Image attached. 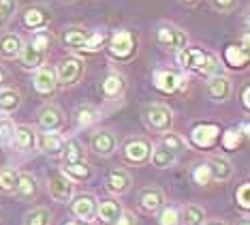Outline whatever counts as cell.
I'll return each mask as SVG.
<instances>
[{"mask_svg": "<svg viewBox=\"0 0 250 225\" xmlns=\"http://www.w3.org/2000/svg\"><path fill=\"white\" fill-rule=\"evenodd\" d=\"M144 125L154 133H167L171 131L173 125V114L167 105H161V103H152L144 109Z\"/></svg>", "mask_w": 250, "mask_h": 225, "instance_id": "1", "label": "cell"}, {"mask_svg": "<svg viewBox=\"0 0 250 225\" xmlns=\"http://www.w3.org/2000/svg\"><path fill=\"white\" fill-rule=\"evenodd\" d=\"M107 50H109V54L113 58L128 60V58H133L135 51H137V41H135L130 30H118L111 34L109 43H107Z\"/></svg>", "mask_w": 250, "mask_h": 225, "instance_id": "2", "label": "cell"}, {"mask_svg": "<svg viewBox=\"0 0 250 225\" xmlns=\"http://www.w3.org/2000/svg\"><path fill=\"white\" fill-rule=\"evenodd\" d=\"M83 71H86V65H83L82 58L77 56H69V58L60 60L58 67H56V82L62 86H73L77 84L79 79L83 77Z\"/></svg>", "mask_w": 250, "mask_h": 225, "instance_id": "3", "label": "cell"}, {"mask_svg": "<svg viewBox=\"0 0 250 225\" xmlns=\"http://www.w3.org/2000/svg\"><path fill=\"white\" fill-rule=\"evenodd\" d=\"M156 43L165 50L180 51V50L186 48V43H188V34L173 24H161L156 28Z\"/></svg>", "mask_w": 250, "mask_h": 225, "instance_id": "4", "label": "cell"}, {"mask_svg": "<svg viewBox=\"0 0 250 225\" xmlns=\"http://www.w3.org/2000/svg\"><path fill=\"white\" fill-rule=\"evenodd\" d=\"M116 146H118V137L109 129H101L90 137V150L94 154H99V157H111L116 152Z\"/></svg>", "mask_w": 250, "mask_h": 225, "instance_id": "5", "label": "cell"}, {"mask_svg": "<svg viewBox=\"0 0 250 225\" xmlns=\"http://www.w3.org/2000/svg\"><path fill=\"white\" fill-rule=\"evenodd\" d=\"M47 182H49V193L56 201L60 204H66L71 201L73 198V180L69 176L60 174V172H54L52 176H47Z\"/></svg>", "mask_w": 250, "mask_h": 225, "instance_id": "6", "label": "cell"}, {"mask_svg": "<svg viewBox=\"0 0 250 225\" xmlns=\"http://www.w3.org/2000/svg\"><path fill=\"white\" fill-rule=\"evenodd\" d=\"M124 159L128 161V163H146L147 159H150V142L144 140V137H130L124 144Z\"/></svg>", "mask_w": 250, "mask_h": 225, "instance_id": "7", "label": "cell"}, {"mask_svg": "<svg viewBox=\"0 0 250 225\" xmlns=\"http://www.w3.org/2000/svg\"><path fill=\"white\" fill-rule=\"evenodd\" d=\"M154 86L161 92H178L182 88H186V77L180 75L178 71H169V69H163V71H156L154 73Z\"/></svg>", "mask_w": 250, "mask_h": 225, "instance_id": "8", "label": "cell"}, {"mask_svg": "<svg viewBox=\"0 0 250 225\" xmlns=\"http://www.w3.org/2000/svg\"><path fill=\"white\" fill-rule=\"evenodd\" d=\"M231 90H233L231 79L227 77L225 73L214 75V77H208L206 92H208V97H209L212 101H216V103H225V101L231 97Z\"/></svg>", "mask_w": 250, "mask_h": 225, "instance_id": "9", "label": "cell"}, {"mask_svg": "<svg viewBox=\"0 0 250 225\" xmlns=\"http://www.w3.org/2000/svg\"><path fill=\"white\" fill-rule=\"evenodd\" d=\"M39 125L45 133H56L64 126V114L56 105H43L39 109Z\"/></svg>", "mask_w": 250, "mask_h": 225, "instance_id": "10", "label": "cell"}, {"mask_svg": "<svg viewBox=\"0 0 250 225\" xmlns=\"http://www.w3.org/2000/svg\"><path fill=\"white\" fill-rule=\"evenodd\" d=\"M206 60H208V51H203L201 48H184V50L178 51V62H180L182 69H186V71L201 73Z\"/></svg>", "mask_w": 250, "mask_h": 225, "instance_id": "11", "label": "cell"}, {"mask_svg": "<svg viewBox=\"0 0 250 225\" xmlns=\"http://www.w3.org/2000/svg\"><path fill=\"white\" fill-rule=\"evenodd\" d=\"M71 212L82 221H90L96 215V200L90 193H82L77 198H71Z\"/></svg>", "mask_w": 250, "mask_h": 225, "instance_id": "12", "label": "cell"}, {"mask_svg": "<svg viewBox=\"0 0 250 225\" xmlns=\"http://www.w3.org/2000/svg\"><path fill=\"white\" fill-rule=\"evenodd\" d=\"M165 204V195L158 187H146L141 189L139 193V208L147 212V215H152V212H158L163 208Z\"/></svg>", "mask_w": 250, "mask_h": 225, "instance_id": "13", "label": "cell"}, {"mask_svg": "<svg viewBox=\"0 0 250 225\" xmlns=\"http://www.w3.org/2000/svg\"><path fill=\"white\" fill-rule=\"evenodd\" d=\"M90 37V30L83 26H71V28H64L60 34V41L64 48L69 50H83V45H86Z\"/></svg>", "mask_w": 250, "mask_h": 225, "instance_id": "14", "label": "cell"}, {"mask_svg": "<svg viewBox=\"0 0 250 225\" xmlns=\"http://www.w3.org/2000/svg\"><path fill=\"white\" fill-rule=\"evenodd\" d=\"M24 50V39L15 32H2L0 34V56L2 58H20Z\"/></svg>", "mask_w": 250, "mask_h": 225, "instance_id": "15", "label": "cell"}, {"mask_svg": "<svg viewBox=\"0 0 250 225\" xmlns=\"http://www.w3.org/2000/svg\"><path fill=\"white\" fill-rule=\"evenodd\" d=\"M218 133L220 131L216 125H197L190 133V140L199 148H209L216 140H218Z\"/></svg>", "mask_w": 250, "mask_h": 225, "instance_id": "16", "label": "cell"}, {"mask_svg": "<svg viewBox=\"0 0 250 225\" xmlns=\"http://www.w3.org/2000/svg\"><path fill=\"white\" fill-rule=\"evenodd\" d=\"M13 146L21 150V152H28L37 146V133L32 126L28 125H20L15 126V133H13Z\"/></svg>", "mask_w": 250, "mask_h": 225, "instance_id": "17", "label": "cell"}, {"mask_svg": "<svg viewBox=\"0 0 250 225\" xmlns=\"http://www.w3.org/2000/svg\"><path fill=\"white\" fill-rule=\"evenodd\" d=\"M120 215H122V206L116 200H103L101 204H96V217L105 225H116Z\"/></svg>", "mask_w": 250, "mask_h": 225, "instance_id": "18", "label": "cell"}, {"mask_svg": "<svg viewBox=\"0 0 250 225\" xmlns=\"http://www.w3.org/2000/svg\"><path fill=\"white\" fill-rule=\"evenodd\" d=\"M56 86H58V82H56L54 69H49V67L37 69V73H35V88H37V92H41V95H52V92L56 90Z\"/></svg>", "mask_w": 250, "mask_h": 225, "instance_id": "19", "label": "cell"}, {"mask_svg": "<svg viewBox=\"0 0 250 225\" xmlns=\"http://www.w3.org/2000/svg\"><path fill=\"white\" fill-rule=\"evenodd\" d=\"M130 184H133V178L126 170H111L109 174H107V187H109V191L113 193H126L130 189Z\"/></svg>", "mask_w": 250, "mask_h": 225, "instance_id": "20", "label": "cell"}, {"mask_svg": "<svg viewBox=\"0 0 250 225\" xmlns=\"http://www.w3.org/2000/svg\"><path fill=\"white\" fill-rule=\"evenodd\" d=\"M208 167H209V174H212V180L214 182H227L229 178L233 176V167L227 159L223 157H214L208 161Z\"/></svg>", "mask_w": 250, "mask_h": 225, "instance_id": "21", "label": "cell"}, {"mask_svg": "<svg viewBox=\"0 0 250 225\" xmlns=\"http://www.w3.org/2000/svg\"><path fill=\"white\" fill-rule=\"evenodd\" d=\"M20 62L24 69H41L43 62H45V51L37 50L32 43H24V50L20 54Z\"/></svg>", "mask_w": 250, "mask_h": 225, "instance_id": "22", "label": "cell"}, {"mask_svg": "<svg viewBox=\"0 0 250 225\" xmlns=\"http://www.w3.org/2000/svg\"><path fill=\"white\" fill-rule=\"evenodd\" d=\"M49 22V13L43 7H28L24 11V24L32 30H43Z\"/></svg>", "mask_w": 250, "mask_h": 225, "instance_id": "23", "label": "cell"}, {"mask_svg": "<svg viewBox=\"0 0 250 225\" xmlns=\"http://www.w3.org/2000/svg\"><path fill=\"white\" fill-rule=\"evenodd\" d=\"M37 146L45 154H58L64 148V140L56 133H39L37 135Z\"/></svg>", "mask_w": 250, "mask_h": 225, "instance_id": "24", "label": "cell"}, {"mask_svg": "<svg viewBox=\"0 0 250 225\" xmlns=\"http://www.w3.org/2000/svg\"><path fill=\"white\" fill-rule=\"evenodd\" d=\"M101 92L107 97V99H118V97L124 92V77L120 73H109L101 84Z\"/></svg>", "mask_w": 250, "mask_h": 225, "instance_id": "25", "label": "cell"}, {"mask_svg": "<svg viewBox=\"0 0 250 225\" xmlns=\"http://www.w3.org/2000/svg\"><path fill=\"white\" fill-rule=\"evenodd\" d=\"M225 60L233 69H244L248 62V48H244V45H229L225 50Z\"/></svg>", "mask_w": 250, "mask_h": 225, "instance_id": "26", "label": "cell"}, {"mask_svg": "<svg viewBox=\"0 0 250 225\" xmlns=\"http://www.w3.org/2000/svg\"><path fill=\"white\" fill-rule=\"evenodd\" d=\"M99 109L94 105H90V103H83V105H77L75 112H73V118H75L77 126H90L92 123L99 120Z\"/></svg>", "mask_w": 250, "mask_h": 225, "instance_id": "27", "label": "cell"}, {"mask_svg": "<svg viewBox=\"0 0 250 225\" xmlns=\"http://www.w3.org/2000/svg\"><path fill=\"white\" fill-rule=\"evenodd\" d=\"M15 195L21 200H32L37 195V180L30 174H18V187H15Z\"/></svg>", "mask_w": 250, "mask_h": 225, "instance_id": "28", "label": "cell"}, {"mask_svg": "<svg viewBox=\"0 0 250 225\" xmlns=\"http://www.w3.org/2000/svg\"><path fill=\"white\" fill-rule=\"evenodd\" d=\"M180 223L182 225H203L206 223V212H203L201 206L188 204V206H184V210H182Z\"/></svg>", "mask_w": 250, "mask_h": 225, "instance_id": "29", "label": "cell"}, {"mask_svg": "<svg viewBox=\"0 0 250 225\" xmlns=\"http://www.w3.org/2000/svg\"><path fill=\"white\" fill-rule=\"evenodd\" d=\"M20 101H21L20 92H15L11 88L0 90V112L2 114H13L20 107Z\"/></svg>", "mask_w": 250, "mask_h": 225, "instance_id": "30", "label": "cell"}, {"mask_svg": "<svg viewBox=\"0 0 250 225\" xmlns=\"http://www.w3.org/2000/svg\"><path fill=\"white\" fill-rule=\"evenodd\" d=\"M24 225H52V212L47 208H43V206L32 208L30 212H26Z\"/></svg>", "mask_w": 250, "mask_h": 225, "instance_id": "31", "label": "cell"}, {"mask_svg": "<svg viewBox=\"0 0 250 225\" xmlns=\"http://www.w3.org/2000/svg\"><path fill=\"white\" fill-rule=\"evenodd\" d=\"M175 163V154L169 152L167 148L156 146L152 150V165L158 167V170H165V167H171Z\"/></svg>", "mask_w": 250, "mask_h": 225, "instance_id": "32", "label": "cell"}, {"mask_svg": "<svg viewBox=\"0 0 250 225\" xmlns=\"http://www.w3.org/2000/svg\"><path fill=\"white\" fill-rule=\"evenodd\" d=\"M64 165L69 163H79V161H86L83 159V146L77 140H69L64 144Z\"/></svg>", "mask_w": 250, "mask_h": 225, "instance_id": "33", "label": "cell"}, {"mask_svg": "<svg viewBox=\"0 0 250 225\" xmlns=\"http://www.w3.org/2000/svg\"><path fill=\"white\" fill-rule=\"evenodd\" d=\"M161 146L167 148L169 152H173V154H180V152H184L186 150V142H184V137L178 135V133H167L163 137Z\"/></svg>", "mask_w": 250, "mask_h": 225, "instance_id": "34", "label": "cell"}, {"mask_svg": "<svg viewBox=\"0 0 250 225\" xmlns=\"http://www.w3.org/2000/svg\"><path fill=\"white\" fill-rule=\"evenodd\" d=\"M64 176H71L73 180H86L90 176V167L86 161H79V163H69L64 165Z\"/></svg>", "mask_w": 250, "mask_h": 225, "instance_id": "35", "label": "cell"}, {"mask_svg": "<svg viewBox=\"0 0 250 225\" xmlns=\"http://www.w3.org/2000/svg\"><path fill=\"white\" fill-rule=\"evenodd\" d=\"M15 187H18V174L9 167L0 170V191L2 193H15Z\"/></svg>", "mask_w": 250, "mask_h": 225, "instance_id": "36", "label": "cell"}, {"mask_svg": "<svg viewBox=\"0 0 250 225\" xmlns=\"http://www.w3.org/2000/svg\"><path fill=\"white\" fill-rule=\"evenodd\" d=\"M18 13V0H0V26H7Z\"/></svg>", "mask_w": 250, "mask_h": 225, "instance_id": "37", "label": "cell"}, {"mask_svg": "<svg viewBox=\"0 0 250 225\" xmlns=\"http://www.w3.org/2000/svg\"><path fill=\"white\" fill-rule=\"evenodd\" d=\"M13 133H15V125L9 118L0 120V146H11L13 144Z\"/></svg>", "mask_w": 250, "mask_h": 225, "instance_id": "38", "label": "cell"}, {"mask_svg": "<svg viewBox=\"0 0 250 225\" xmlns=\"http://www.w3.org/2000/svg\"><path fill=\"white\" fill-rule=\"evenodd\" d=\"M192 180H195L197 184H209L212 182V174H209V167L208 163H197L195 170H192Z\"/></svg>", "mask_w": 250, "mask_h": 225, "instance_id": "39", "label": "cell"}, {"mask_svg": "<svg viewBox=\"0 0 250 225\" xmlns=\"http://www.w3.org/2000/svg\"><path fill=\"white\" fill-rule=\"evenodd\" d=\"M32 45H35L37 50H41V51L47 54L49 45H52V34H49L47 30H37L35 37H32Z\"/></svg>", "mask_w": 250, "mask_h": 225, "instance_id": "40", "label": "cell"}, {"mask_svg": "<svg viewBox=\"0 0 250 225\" xmlns=\"http://www.w3.org/2000/svg\"><path fill=\"white\" fill-rule=\"evenodd\" d=\"M161 225H180V215H178V208L173 206H167V208L161 210V217H158Z\"/></svg>", "mask_w": 250, "mask_h": 225, "instance_id": "41", "label": "cell"}, {"mask_svg": "<svg viewBox=\"0 0 250 225\" xmlns=\"http://www.w3.org/2000/svg\"><path fill=\"white\" fill-rule=\"evenodd\" d=\"M209 4L218 13H233V11L240 7V0H209Z\"/></svg>", "mask_w": 250, "mask_h": 225, "instance_id": "42", "label": "cell"}, {"mask_svg": "<svg viewBox=\"0 0 250 225\" xmlns=\"http://www.w3.org/2000/svg\"><path fill=\"white\" fill-rule=\"evenodd\" d=\"M242 137H244V135L240 133V131L229 129V131L225 133V137H223V146H225L227 150H235V148L242 144Z\"/></svg>", "mask_w": 250, "mask_h": 225, "instance_id": "43", "label": "cell"}, {"mask_svg": "<svg viewBox=\"0 0 250 225\" xmlns=\"http://www.w3.org/2000/svg\"><path fill=\"white\" fill-rule=\"evenodd\" d=\"M103 43H105V34L103 32H90V37H88L86 45H83V50L86 51H96V50L103 48Z\"/></svg>", "mask_w": 250, "mask_h": 225, "instance_id": "44", "label": "cell"}, {"mask_svg": "<svg viewBox=\"0 0 250 225\" xmlns=\"http://www.w3.org/2000/svg\"><path fill=\"white\" fill-rule=\"evenodd\" d=\"M248 191H250V184H248V182H244L242 187L237 189V193H235V200H237V204H240L242 208H246V210H248V206H250Z\"/></svg>", "mask_w": 250, "mask_h": 225, "instance_id": "45", "label": "cell"}, {"mask_svg": "<svg viewBox=\"0 0 250 225\" xmlns=\"http://www.w3.org/2000/svg\"><path fill=\"white\" fill-rule=\"evenodd\" d=\"M116 225H135V217L130 215L128 210H122V215H120V219L116 221Z\"/></svg>", "mask_w": 250, "mask_h": 225, "instance_id": "46", "label": "cell"}, {"mask_svg": "<svg viewBox=\"0 0 250 225\" xmlns=\"http://www.w3.org/2000/svg\"><path fill=\"white\" fill-rule=\"evenodd\" d=\"M248 97H250V88H248V86H246V88H244V92H242V103H244V107H250V99H248Z\"/></svg>", "mask_w": 250, "mask_h": 225, "instance_id": "47", "label": "cell"}, {"mask_svg": "<svg viewBox=\"0 0 250 225\" xmlns=\"http://www.w3.org/2000/svg\"><path fill=\"white\" fill-rule=\"evenodd\" d=\"M178 2H182V4H186V7H195V4L199 2V0H178Z\"/></svg>", "mask_w": 250, "mask_h": 225, "instance_id": "48", "label": "cell"}, {"mask_svg": "<svg viewBox=\"0 0 250 225\" xmlns=\"http://www.w3.org/2000/svg\"><path fill=\"white\" fill-rule=\"evenodd\" d=\"M235 225H250V221H248V217H244V219H240Z\"/></svg>", "mask_w": 250, "mask_h": 225, "instance_id": "49", "label": "cell"}, {"mask_svg": "<svg viewBox=\"0 0 250 225\" xmlns=\"http://www.w3.org/2000/svg\"><path fill=\"white\" fill-rule=\"evenodd\" d=\"M242 135H244V137L248 135V123H244V125H242Z\"/></svg>", "mask_w": 250, "mask_h": 225, "instance_id": "50", "label": "cell"}, {"mask_svg": "<svg viewBox=\"0 0 250 225\" xmlns=\"http://www.w3.org/2000/svg\"><path fill=\"white\" fill-rule=\"evenodd\" d=\"M203 225H227L225 221H208V223H203Z\"/></svg>", "mask_w": 250, "mask_h": 225, "instance_id": "51", "label": "cell"}, {"mask_svg": "<svg viewBox=\"0 0 250 225\" xmlns=\"http://www.w3.org/2000/svg\"><path fill=\"white\" fill-rule=\"evenodd\" d=\"M66 225H90L86 221H71V223H66Z\"/></svg>", "mask_w": 250, "mask_h": 225, "instance_id": "52", "label": "cell"}, {"mask_svg": "<svg viewBox=\"0 0 250 225\" xmlns=\"http://www.w3.org/2000/svg\"><path fill=\"white\" fill-rule=\"evenodd\" d=\"M0 82H2V71H0Z\"/></svg>", "mask_w": 250, "mask_h": 225, "instance_id": "53", "label": "cell"}]
</instances>
